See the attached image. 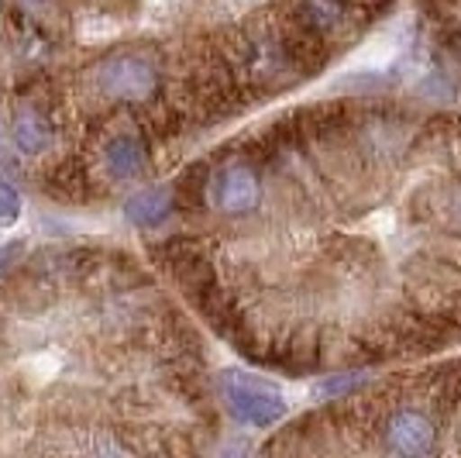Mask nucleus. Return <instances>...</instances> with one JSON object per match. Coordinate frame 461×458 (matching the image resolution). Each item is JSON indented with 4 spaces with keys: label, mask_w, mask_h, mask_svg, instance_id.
<instances>
[{
    "label": "nucleus",
    "mask_w": 461,
    "mask_h": 458,
    "mask_svg": "<svg viewBox=\"0 0 461 458\" xmlns=\"http://www.w3.org/2000/svg\"><path fill=\"white\" fill-rule=\"evenodd\" d=\"M158 83H162V69L152 52H141V49L114 52L96 66V90L111 100L145 104L158 94Z\"/></svg>",
    "instance_id": "f257e3e1"
},
{
    "label": "nucleus",
    "mask_w": 461,
    "mask_h": 458,
    "mask_svg": "<svg viewBox=\"0 0 461 458\" xmlns=\"http://www.w3.org/2000/svg\"><path fill=\"white\" fill-rule=\"evenodd\" d=\"M221 397L230 417L249 427H272L286 417V400L272 382L249 376V372H221Z\"/></svg>",
    "instance_id": "f03ea898"
},
{
    "label": "nucleus",
    "mask_w": 461,
    "mask_h": 458,
    "mask_svg": "<svg viewBox=\"0 0 461 458\" xmlns=\"http://www.w3.org/2000/svg\"><path fill=\"white\" fill-rule=\"evenodd\" d=\"M385 448L396 455H430L438 448V431L430 417L417 410H396L383 427Z\"/></svg>",
    "instance_id": "7ed1b4c3"
},
{
    "label": "nucleus",
    "mask_w": 461,
    "mask_h": 458,
    "mask_svg": "<svg viewBox=\"0 0 461 458\" xmlns=\"http://www.w3.org/2000/svg\"><path fill=\"white\" fill-rule=\"evenodd\" d=\"M366 380H368V376H362V372L334 376V380H327L324 386H321V393H324V397H341V393H351V389H358V386H362Z\"/></svg>",
    "instance_id": "9b49d317"
},
{
    "label": "nucleus",
    "mask_w": 461,
    "mask_h": 458,
    "mask_svg": "<svg viewBox=\"0 0 461 458\" xmlns=\"http://www.w3.org/2000/svg\"><path fill=\"white\" fill-rule=\"evenodd\" d=\"M104 162L117 179H135L145 172V145L135 134H114L104 149Z\"/></svg>",
    "instance_id": "423d86ee"
},
{
    "label": "nucleus",
    "mask_w": 461,
    "mask_h": 458,
    "mask_svg": "<svg viewBox=\"0 0 461 458\" xmlns=\"http://www.w3.org/2000/svg\"><path fill=\"white\" fill-rule=\"evenodd\" d=\"M124 214L138 228H158L173 214V197H169V190H158V187L141 190L124 204Z\"/></svg>",
    "instance_id": "0eeeda50"
},
{
    "label": "nucleus",
    "mask_w": 461,
    "mask_h": 458,
    "mask_svg": "<svg viewBox=\"0 0 461 458\" xmlns=\"http://www.w3.org/2000/svg\"><path fill=\"white\" fill-rule=\"evenodd\" d=\"M14 142H18L21 152L39 155L52 145V124L45 121V114L39 111H21L14 117Z\"/></svg>",
    "instance_id": "6e6552de"
},
{
    "label": "nucleus",
    "mask_w": 461,
    "mask_h": 458,
    "mask_svg": "<svg viewBox=\"0 0 461 458\" xmlns=\"http://www.w3.org/2000/svg\"><path fill=\"white\" fill-rule=\"evenodd\" d=\"M203 183H207V166H190V169L179 176L176 183V200L186 204V207H200L203 204Z\"/></svg>",
    "instance_id": "1a4fd4ad"
},
{
    "label": "nucleus",
    "mask_w": 461,
    "mask_h": 458,
    "mask_svg": "<svg viewBox=\"0 0 461 458\" xmlns=\"http://www.w3.org/2000/svg\"><path fill=\"white\" fill-rule=\"evenodd\" d=\"M355 14H358V0H296L293 7V21L313 32L317 39L341 32Z\"/></svg>",
    "instance_id": "39448f33"
},
{
    "label": "nucleus",
    "mask_w": 461,
    "mask_h": 458,
    "mask_svg": "<svg viewBox=\"0 0 461 458\" xmlns=\"http://www.w3.org/2000/svg\"><path fill=\"white\" fill-rule=\"evenodd\" d=\"M18 252H21V245H14V249H11V245H7V249H0V276H4V272H7V266L18 259Z\"/></svg>",
    "instance_id": "ddd939ff"
},
{
    "label": "nucleus",
    "mask_w": 461,
    "mask_h": 458,
    "mask_svg": "<svg viewBox=\"0 0 461 458\" xmlns=\"http://www.w3.org/2000/svg\"><path fill=\"white\" fill-rule=\"evenodd\" d=\"M441 214H444V224L455 231V234H461V187H455V190L447 193Z\"/></svg>",
    "instance_id": "f8f14e48"
},
{
    "label": "nucleus",
    "mask_w": 461,
    "mask_h": 458,
    "mask_svg": "<svg viewBox=\"0 0 461 458\" xmlns=\"http://www.w3.org/2000/svg\"><path fill=\"white\" fill-rule=\"evenodd\" d=\"M213 200L217 207L228 210V214H249L258 207L262 200V187H258V176L245 162H230L217 172L213 179Z\"/></svg>",
    "instance_id": "20e7f679"
},
{
    "label": "nucleus",
    "mask_w": 461,
    "mask_h": 458,
    "mask_svg": "<svg viewBox=\"0 0 461 458\" xmlns=\"http://www.w3.org/2000/svg\"><path fill=\"white\" fill-rule=\"evenodd\" d=\"M21 207L24 204H21V190L14 187V179L0 172V228H11L21 217Z\"/></svg>",
    "instance_id": "9d476101"
}]
</instances>
